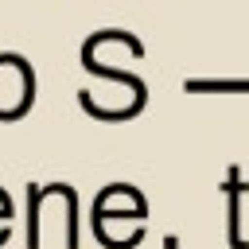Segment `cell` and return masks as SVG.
<instances>
[{"label":"cell","instance_id":"cell-1","mask_svg":"<svg viewBox=\"0 0 249 249\" xmlns=\"http://www.w3.org/2000/svg\"><path fill=\"white\" fill-rule=\"evenodd\" d=\"M35 101L31 62L16 51H0V121H16Z\"/></svg>","mask_w":249,"mask_h":249},{"label":"cell","instance_id":"cell-2","mask_svg":"<svg viewBox=\"0 0 249 249\" xmlns=\"http://www.w3.org/2000/svg\"><path fill=\"white\" fill-rule=\"evenodd\" d=\"M226 195H230V230H226V237H230L233 249H249V237L241 233V226H245L241 202L249 198V183L241 179V167H230L226 171Z\"/></svg>","mask_w":249,"mask_h":249},{"label":"cell","instance_id":"cell-3","mask_svg":"<svg viewBox=\"0 0 249 249\" xmlns=\"http://www.w3.org/2000/svg\"><path fill=\"white\" fill-rule=\"evenodd\" d=\"M183 93H249V78H183Z\"/></svg>","mask_w":249,"mask_h":249},{"label":"cell","instance_id":"cell-4","mask_svg":"<svg viewBox=\"0 0 249 249\" xmlns=\"http://www.w3.org/2000/svg\"><path fill=\"white\" fill-rule=\"evenodd\" d=\"M12 226V198H8V191L0 187V230H8Z\"/></svg>","mask_w":249,"mask_h":249}]
</instances>
